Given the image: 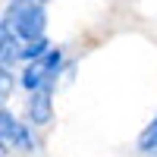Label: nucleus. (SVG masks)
I'll return each instance as SVG.
<instances>
[{
    "label": "nucleus",
    "instance_id": "nucleus-1",
    "mask_svg": "<svg viewBox=\"0 0 157 157\" xmlns=\"http://www.w3.org/2000/svg\"><path fill=\"white\" fill-rule=\"evenodd\" d=\"M6 25L16 32L19 41H35V38H44V29H47V10L32 0V3H16L6 10Z\"/></svg>",
    "mask_w": 157,
    "mask_h": 157
},
{
    "label": "nucleus",
    "instance_id": "nucleus-2",
    "mask_svg": "<svg viewBox=\"0 0 157 157\" xmlns=\"http://www.w3.org/2000/svg\"><path fill=\"white\" fill-rule=\"evenodd\" d=\"M54 88H35L29 91V101H25V116H29L32 126H47L54 120V98H50Z\"/></svg>",
    "mask_w": 157,
    "mask_h": 157
},
{
    "label": "nucleus",
    "instance_id": "nucleus-3",
    "mask_svg": "<svg viewBox=\"0 0 157 157\" xmlns=\"http://www.w3.org/2000/svg\"><path fill=\"white\" fill-rule=\"evenodd\" d=\"M19 47H22V41L16 38V32L6 25V29L0 32V69H10V63L19 60Z\"/></svg>",
    "mask_w": 157,
    "mask_h": 157
},
{
    "label": "nucleus",
    "instance_id": "nucleus-4",
    "mask_svg": "<svg viewBox=\"0 0 157 157\" xmlns=\"http://www.w3.org/2000/svg\"><path fill=\"white\" fill-rule=\"evenodd\" d=\"M16 116H13L10 110H3L0 107V148L3 151H10L13 148V138H16Z\"/></svg>",
    "mask_w": 157,
    "mask_h": 157
},
{
    "label": "nucleus",
    "instance_id": "nucleus-5",
    "mask_svg": "<svg viewBox=\"0 0 157 157\" xmlns=\"http://www.w3.org/2000/svg\"><path fill=\"white\" fill-rule=\"evenodd\" d=\"M47 47H50V44H47V38H35V41H22V47H19V60H25V63H29V60H38V57H41V54H44Z\"/></svg>",
    "mask_w": 157,
    "mask_h": 157
},
{
    "label": "nucleus",
    "instance_id": "nucleus-6",
    "mask_svg": "<svg viewBox=\"0 0 157 157\" xmlns=\"http://www.w3.org/2000/svg\"><path fill=\"white\" fill-rule=\"evenodd\" d=\"M138 151H145V154H157V120H151L148 129L138 135Z\"/></svg>",
    "mask_w": 157,
    "mask_h": 157
},
{
    "label": "nucleus",
    "instance_id": "nucleus-7",
    "mask_svg": "<svg viewBox=\"0 0 157 157\" xmlns=\"http://www.w3.org/2000/svg\"><path fill=\"white\" fill-rule=\"evenodd\" d=\"M13 148H19V151H35V138L29 132V126H16V138H13Z\"/></svg>",
    "mask_w": 157,
    "mask_h": 157
},
{
    "label": "nucleus",
    "instance_id": "nucleus-8",
    "mask_svg": "<svg viewBox=\"0 0 157 157\" xmlns=\"http://www.w3.org/2000/svg\"><path fill=\"white\" fill-rule=\"evenodd\" d=\"M10 94H13V75L10 69H0V107L10 101Z\"/></svg>",
    "mask_w": 157,
    "mask_h": 157
},
{
    "label": "nucleus",
    "instance_id": "nucleus-9",
    "mask_svg": "<svg viewBox=\"0 0 157 157\" xmlns=\"http://www.w3.org/2000/svg\"><path fill=\"white\" fill-rule=\"evenodd\" d=\"M16 3H32V0H16ZM38 3H44V0H38Z\"/></svg>",
    "mask_w": 157,
    "mask_h": 157
},
{
    "label": "nucleus",
    "instance_id": "nucleus-10",
    "mask_svg": "<svg viewBox=\"0 0 157 157\" xmlns=\"http://www.w3.org/2000/svg\"><path fill=\"white\" fill-rule=\"evenodd\" d=\"M3 29H6V19H3V22H0V32H3Z\"/></svg>",
    "mask_w": 157,
    "mask_h": 157
}]
</instances>
